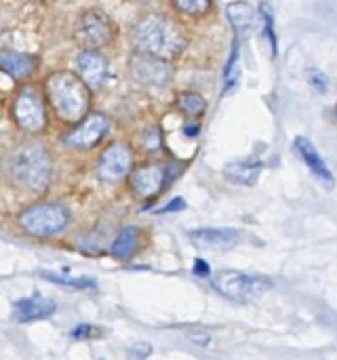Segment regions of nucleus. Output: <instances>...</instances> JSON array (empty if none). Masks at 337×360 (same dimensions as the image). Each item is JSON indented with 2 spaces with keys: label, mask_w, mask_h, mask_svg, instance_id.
Here are the masks:
<instances>
[{
  "label": "nucleus",
  "mask_w": 337,
  "mask_h": 360,
  "mask_svg": "<svg viewBox=\"0 0 337 360\" xmlns=\"http://www.w3.org/2000/svg\"><path fill=\"white\" fill-rule=\"evenodd\" d=\"M133 42L141 55L167 59L184 51L186 36L175 21L163 15H148L133 27Z\"/></svg>",
  "instance_id": "nucleus-1"
},
{
  "label": "nucleus",
  "mask_w": 337,
  "mask_h": 360,
  "mask_svg": "<svg viewBox=\"0 0 337 360\" xmlns=\"http://www.w3.org/2000/svg\"><path fill=\"white\" fill-rule=\"evenodd\" d=\"M46 95L55 114L65 122H76L89 108V89L70 72H55L46 80Z\"/></svg>",
  "instance_id": "nucleus-2"
},
{
  "label": "nucleus",
  "mask_w": 337,
  "mask_h": 360,
  "mask_svg": "<svg viewBox=\"0 0 337 360\" xmlns=\"http://www.w3.org/2000/svg\"><path fill=\"white\" fill-rule=\"evenodd\" d=\"M15 181L30 190H44L51 179V158L44 146L25 143L19 148L11 162Z\"/></svg>",
  "instance_id": "nucleus-3"
},
{
  "label": "nucleus",
  "mask_w": 337,
  "mask_h": 360,
  "mask_svg": "<svg viewBox=\"0 0 337 360\" xmlns=\"http://www.w3.org/2000/svg\"><path fill=\"white\" fill-rule=\"evenodd\" d=\"M213 287L228 300L239 304H249L260 300L268 289H272V281L260 274H243L234 270H220L213 276Z\"/></svg>",
  "instance_id": "nucleus-4"
},
{
  "label": "nucleus",
  "mask_w": 337,
  "mask_h": 360,
  "mask_svg": "<svg viewBox=\"0 0 337 360\" xmlns=\"http://www.w3.org/2000/svg\"><path fill=\"white\" fill-rule=\"evenodd\" d=\"M70 221V215L65 211V207H61L59 202H38L27 207L21 215H19V224L21 228L36 238H46L53 234H59Z\"/></svg>",
  "instance_id": "nucleus-5"
},
{
  "label": "nucleus",
  "mask_w": 337,
  "mask_h": 360,
  "mask_svg": "<svg viewBox=\"0 0 337 360\" xmlns=\"http://www.w3.org/2000/svg\"><path fill=\"white\" fill-rule=\"evenodd\" d=\"M13 116H15L17 124L27 133H40L44 129V124H46L44 105H42L38 93H34L32 89H23L15 97Z\"/></svg>",
  "instance_id": "nucleus-6"
},
{
  "label": "nucleus",
  "mask_w": 337,
  "mask_h": 360,
  "mask_svg": "<svg viewBox=\"0 0 337 360\" xmlns=\"http://www.w3.org/2000/svg\"><path fill=\"white\" fill-rule=\"evenodd\" d=\"M133 165V152L127 143L116 141L112 143L97 162V175L103 181H120Z\"/></svg>",
  "instance_id": "nucleus-7"
},
{
  "label": "nucleus",
  "mask_w": 337,
  "mask_h": 360,
  "mask_svg": "<svg viewBox=\"0 0 337 360\" xmlns=\"http://www.w3.org/2000/svg\"><path fill=\"white\" fill-rule=\"evenodd\" d=\"M131 74L137 82L148 86H165L169 84L173 70L165 59L150 57V55H135L131 59Z\"/></svg>",
  "instance_id": "nucleus-8"
},
{
  "label": "nucleus",
  "mask_w": 337,
  "mask_h": 360,
  "mask_svg": "<svg viewBox=\"0 0 337 360\" xmlns=\"http://www.w3.org/2000/svg\"><path fill=\"white\" fill-rule=\"evenodd\" d=\"M76 36L80 42L89 44V46H101L112 38V25L103 13L89 11L80 17L78 27H76Z\"/></svg>",
  "instance_id": "nucleus-9"
},
{
  "label": "nucleus",
  "mask_w": 337,
  "mask_h": 360,
  "mask_svg": "<svg viewBox=\"0 0 337 360\" xmlns=\"http://www.w3.org/2000/svg\"><path fill=\"white\" fill-rule=\"evenodd\" d=\"M110 122L103 114H91L84 122H80V127H76L74 131H70L65 135V143L74 146V148H93L108 131Z\"/></svg>",
  "instance_id": "nucleus-10"
},
{
  "label": "nucleus",
  "mask_w": 337,
  "mask_h": 360,
  "mask_svg": "<svg viewBox=\"0 0 337 360\" xmlns=\"http://www.w3.org/2000/svg\"><path fill=\"white\" fill-rule=\"evenodd\" d=\"M78 74L84 82V86L97 89L108 78V61L97 51H82L78 55Z\"/></svg>",
  "instance_id": "nucleus-11"
},
{
  "label": "nucleus",
  "mask_w": 337,
  "mask_h": 360,
  "mask_svg": "<svg viewBox=\"0 0 337 360\" xmlns=\"http://www.w3.org/2000/svg\"><path fill=\"white\" fill-rule=\"evenodd\" d=\"M57 306L53 300L42 297V295H34V297H25L15 302L13 306V316L17 323H34V321H42L49 319L51 314H55Z\"/></svg>",
  "instance_id": "nucleus-12"
},
{
  "label": "nucleus",
  "mask_w": 337,
  "mask_h": 360,
  "mask_svg": "<svg viewBox=\"0 0 337 360\" xmlns=\"http://www.w3.org/2000/svg\"><path fill=\"white\" fill-rule=\"evenodd\" d=\"M167 184V169L160 165H152V167H141L131 175V188L137 196L146 198L152 196L156 192H160V188Z\"/></svg>",
  "instance_id": "nucleus-13"
},
{
  "label": "nucleus",
  "mask_w": 337,
  "mask_h": 360,
  "mask_svg": "<svg viewBox=\"0 0 337 360\" xmlns=\"http://www.w3.org/2000/svg\"><path fill=\"white\" fill-rule=\"evenodd\" d=\"M190 240L205 249H232L239 243V232L230 228H198L190 232Z\"/></svg>",
  "instance_id": "nucleus-14"
},
{
  "label": "nucleus",
  "mask_w": 337,
  "mask_h": 360,
  "mask_svg": "<svg viewBox=\"0 0 337 360\" xmlns=\"http://www.w3.org/2000/svg\"><path fill=\"white\" fill-rule=\"evenodd\" d=\"M293 146H295V152L300 154V158L306 162V167H308V169L327 186V188H331V186H333V175H331L327 162L321 158V154H319L317 148L312 146V141L306 139V137H298Z\"/></svg>",
  "instance_id": "nucleus-15"
},
{
  "label": "nucleus",
  "mask_w": 337,
  "mask_h": 360,
  "mask_svg": "<svg viewBox=\"0 0 337 360\" xmlns=\"http://www.w3.org/2000/svg\"><path fill=\"white\" fill-rule=\"evenodd\" d=\"M0 70L13 78H25L34 70V57L15 51H0Z\"/></svg>",
  "instance_id": "nucleus-16"
},
{
  "label": "nucleus",
  "mask_w": 337,
  "mask_h": 360,
  "mask_svg": "<svg viewBox=\"0 0 337 360\" xmlns=\"http://www.w3.org/2000/svg\"><path fill=\"white\" fill-rule=\"evenodd\" d=\"M226 13L230 17V23L234 25V30L239 34H247L255 27L257 23V13L251 4L247 2H232L226 6Z\"/></svg>",
  "instance_id": "nucleus-17"
},
{
  "label": "nucleus",
  "mask_w": 337,
  "mask_h": 360,
  "mask_svg": "<svg viewBox=\"0 0 337 360\" xmlns=\"http://www.w3.org/2000/svg\"><path fill=\"white\" fill-rule=\"evenodd\" d=\"M226 177L234 184H241V186H253L262 173V162H251V160H236V162H230L226 165L224 169Z\"/></svg>",
  "instance_id": "nucleus-18"
},
{
  "label": "nucleus",
  "mask_w": 337,
  "mask_h": 360,
  "mask_svg": "<svg viewBox=\"0 0 337 360\" xmlns=\"http://www.w3.org/2000/svg\"><path fill=\"white\" fill-rule=\"evenodd\" d=\"M139 228H135V226H129V228H125L118 236H116V240H114V245H112V255L116 257V259H129L135 251H137V245H139Z\"/></svg>",
  "instance_id": "nucleus-19"
},
{
  "label": "nucleus",
  "mask_w": 337,
  "mask_h": 360,
  "mask_svg": "<svg viewBox=\"0 0 337 360\" xmlns=\"http://www.w3.org/2000/svg\"><path fill=\"white\" fill-rule=\"evenodd\" d=\"M42 278H44V281H51V283H57V285H61V287H68V289H95V281H93V278H87V276L70 278L68 274L42 272Z\"/></svg>",
  "instance_id": "nucleus-20"
},
{
  "label": "nucleus",
  "mask_w": 337,
  "mask_h": 360,
  "mask_svg": "<svg viewBox=\"0 0 337 360\" xmlns=\"http://www.w3.org/2000/svg\"><path fill=\"white\" fill-rule=\"evenodd\" d=\"M179 108L190 116H198L205 110V99L198 93H182L179 95Z\"/></svg>",
  "instance_id": "nucleus-21"
},
{
  "label": "nucleus",
  "mask_w": 337,
  "mask_h": 360,
  "mask_svg": "<svg viewBox=\"0 0 337 360\" xmlns=\"http://www.w3.org/2000/svg\"><path fill=\"white\" fill-rule=\"evenodd\" d=\"M260 11H262L264 23H266V36H268V40H270L272 55H276V34H274V15H272V6H270V4H262Z\"/></svg>",
  "instance_id": "nucleus-22"
},
{
  "label": "nucleus",
  "mask_w": 337,
  "mask_h": 360,
  "mask_svg": "<svg viewBox=\"0 0 337 360\" xmlns=\"http://www.w3.org/2000/svg\"><path fill=\"white\" fill-rule=\"evenodd\" d=\"M209 2L207 0H175V8L188 15H203L205 11H209Z\"/></svg>",
  "instance_id": "nucleus-23"
},
{
  "label": "nucleus",
  "mask_w": 337,
  "mask_h": 360,
  "mask_svg": "<svg viewBox=\"0 0 337 360\" xmlns=\"http://www.w3.org/2000/svg\"><path fill=\"white\" fill-rule=\"evenodd\" d=\"M308 80H310V84H312L319 93H327V89H329V78H327L321 70H308Z\"/></svg>",
  "instance_id": "nucleus-24"
},
{
  "label": "nucleus",
  "mask_w": 337,
  "mask_h": 360,
  "mask_svg": "<svg viewBox=\"0 0 337 360\" xmlns=\"http://www.w3.org/2000/svg\"><path fill=\"white\" fill-rule=\"evenodd\" d=\"M144 146H146L150 152H156V150L160 148V135H158L156 129H152L148 135H144Z\"/></svg>",
  "instance_id": "nucleus-25"
},
{
  "label": "nucleus",
  "mask_w": 337,
  "mask_h": 360,
  "mask_svg": "<svg viewBox=\"0 0 337 360\" xmlns=\"http://www.w3.org/2000/svg\"><path fill=\"white\" fill-rule=\"evenodd\" d=\"M131 354H133V359L135 360H146L150 354H152V346L150 344H135L133 346V350H131Z\"/></svg>",
  "instance_id": "nucleus-26"
},
{
  "label": "nucleus",
  "mask_w": 337,
  "mask_h": 360,
  "mask_svg": "<svg viewBox=\"0 0 337 360\" xmlns=\"http://www.w3.org/2000/svg\"><path fill=\"white\" fill-rule=\"evenodd\" d=\"M95 335V329L91 327V325H80V327H76L74 331H72V338L74 340H89V338H93Z\"/></svg>",
  "instance_id": "nucleus-27"
},
{
  "label": "nucleus",
  "mask_w": 337,
  "mask_h": 360,
  "mask_svg": "<svg viewBox=\"0 0 337 360\" xmlns=\"http://www.w3.org/2000/svg\"><path fill=\"white\" fill-rule=\"evenodd\" d=\"M186 209V200L184 198H173L167 207H160L158 213H173V211H182Z\"/></svg>",
  "instance_id": "nucleus-28"
},
{
  "label": "nucleus",
  "mask_w": 337,
  "mask_h": 360,
  "mask_svg": "<svg viewBox=\"0 0 337 360\" xmlns=\"http://www.w3.org/2000/svg\"><path fill=\"white\" fill-rule=\"evenodd\" d=\"M194 274H196V276H209V274H211L209 264H207L205 259H196V262H194Z\"/></svg>",
  "instance_id": "nucleus-29"
},
{
  "label": "nucleus",
  "mask_w": 337,
  "mask_h": 360,
  "mask_svg": "<svg viewBox=\"0 0 337 360\" xmlns=\"http://www.w3.org/2000/svg\"><path fill=\"white\" fill-rule=\"evenodd\" d=\"M184 133H186L188 137H196V135H198V124H194V122L186 124V127H184Z\"/></svg>",
  "instance_id": "nucleus-30"
},
{
  "label": "nucleus",
  "mask_w": 337,
  "mask_h": 360,
  "mask_svg": "<svg viewBox=\"0 0 337 360\" xmlns=\"http://www.w3.org/2000/svg\"><path fill=\"white\" fill-rule=\"evenodd\" d=\"M336 112H337V108H336Z\"/></svg>",
  "instance_id": "nucleus-31"
}]
</instances>
